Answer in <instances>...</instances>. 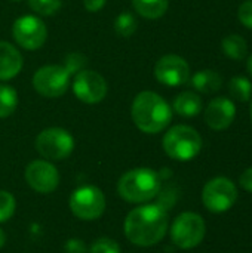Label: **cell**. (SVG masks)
<instances>
[{
    "mask_svg": "<svg viewBox=\"0 0 252 253\" xmlns=\"http://www.w3.org/2000/svg\"><path fill=\"white\" fill-rule=\"evenodd\" d=\"M12 37L22 49L37 50L48 39V28L39 16L24 15L13 22Z\"/></svg>",
    "mask_w": 252,
    "mask_h": 253,
    "instance_id": "10",
    "label": "cell"
},
{
    "mask_svg": "<svg viewBox=\"0 0 252 253\" xmlns=\"http://www.w3.org/2000/svg\"><path fill=\"white\" fill-rule=\"evenodd\" d=\"M206 225L201 215L184 212L178 215L171 225V240L180 249H193L205 237Z\"/></svg>",
    "mask_w": 252,
    "mask_h": 253,
    "instance_id": "5",
    "label": "cell"
},
{
    "mask_svg": "<svg viewBox=\"0 0 252 253\" xmlns=\"http://www.w3.org/2000/svg\"><path fill=\"white\" fill-rule=\"evenodd\" d=\"M25 181L37 193L48 194L56 190L59 184L58 169L48 160H33L25 168Z\"/></svg>",
    "mask_w": 252,
    "mask_h": 253,
    "instance_id": "13",
    "label": "cell"
},
{
    "mask_svg": "<svg viewBox=\"0 0 252 253\" xmlns=\"http://www.w3.org/2000/svg\"><path fill=\"white\" fill-rule=\"evenodd\" d=\"M108 86L105 79L92 70H80L73 80V92L85 104H98L107 95Z\"/></svg>",
    "mask_w": 252,
    "mask_h": 253,
    "instance_id": "11",
    "label": "cell"
},
{
    "mask_svg": "<svg viewBox=\"0 0 252 253\" xmlns=\"http://www.w3.org/2000/svg\"><path fill=\"white\" fill-rule=\"evenodd\" d=\"M238 199L236 185L224 176H218L206 182L202 191V202L205 208L212 213L227 212Z\"/></svg>",
    "mask_w": 252,
    "mask_h": 253,
    "instance_id": "9",
    "label": "cell"
},
{
    "mask_svg": "<svg viewBox=\"0 0 252 253\" xmlns=\"http://www.w3.org/2000/svg\"><path fill=\"white\" fill-rule=\"evenodd\" d=\"M221 47H223V52L229 58L236 59V61L244 59L247 56V52H248V43L239 34H229V36H226L223 39V42H221Z\"/></svg>",
    "mask_w": 252,
    "mask_h": 253,
    "instance_id": "19",
    "label": "cell"
},
{
    "mask_svg": "<svg viewBox=\"0 0 252 253\" xmlns=\"http://www.w3.org/2000/svg\"><path fill=\"white\" fill-rule=\"evenodd\" d=\"M21 52L9 42L0 40V82H7L16 77L22 68Z\"/></svg>",
    "mask_w": 252,
    "mask_h": 253,
    "instance_id": "15",
    "label": "cell"
},
{
    "mask_svg": "<svg viewBox=\"0 0 252 253\" xmlns=\"http://www.w3.org/2000/svg\"><path fill=\"white\" fill-rule=\"evenodd\" d=\"M4 243H6V234L0 230V249L4 246Z\"/></svg>",
    "mask_w": 252,
    "mask_h": 253,
    "instance_id": "31",
    "label": "cell"
},
{
    "mask_svg": "<svg viewBox=\"0 0 252 253\" xmlns=\"http://www.w3.org/2000/svg\"><path fill=\"white\" fill-rule=\"evenodd\" d=\"M105 4V0H83V6L88 12L95 13L98 10H101Z\"/></svg>",
    "mask_w": 252,
    "mask_h": 253,
    "instance_id": "29",
    "label": "cell"
},
{
    "mask_svg": "<svg viewBox=\"0 0 252 253\" xmlns=\"http://www.w3.org/2000/svg\"><path fill=\"white\" fill-rule=\"evenodd\" d=\"M126 239L140 248L162 242L168 231V212L162 205H143L132 209L125 219Z\"/></svg>",
    "mask_w": 252,
    "mask_h": 253,
    "instance_id": "1",
    "label": "cell"
},
{
    "mask_svg": "<svg viewBox=\"0 0 252 253\" xmlns=\"http://www.w3.org/2000/svg\"><path fill=\"white\" fill-rule=\"evenodd\" d=\"M251 122H252V102H251Z\"/></svg>",
    "mask_w": 252,
    "mask_h": 253,
    "instance_id": "33",
    "label": "cell"
},
{
    "mask_svg": "<svg viewBox=\"0 0 252 253\" xmlns=\"http://www.w3.org/2000/svg\"><path fill=\"white\" fill-rule=\"evenodd\" d=\"M70 211L82 221H95L105 211V197L102 191L94 185H85L73 191L70 197Z\"/></svg>",
    "mask_w": 252,
    "mask_h": 253,
    "instance_id": "8",
    "label": "cell"
},
{
    "mask_svg": "<svg viewBox=\"0 0 252 253\" xmlns=\"http://www.w3.org/2000/svg\"><path fill=\"white\" fill-rule=\"evenodd\" d=\"M162 145L168 157L172 160L189 162L201 153L202 138L195 127L187 125H177L165 133Z\"/></svg>",
    "mask_w": 252,
    "mask_h": 253,
    "instance_id": "4",
    "label": "cell"
},
{
    "mask_svg": "<svg viewBox=\"0 0 252 253\" xmlns=\"http://www.w3.org/2000/svg\"><path fill=\"white\" fill-rule=\"evenodd\" d=\"M202 99L198 93L186 90L174 99V111L181 117H195L202 111Z\"/></svg>",
    "mask_w": 252,
    "mask_h": 253,
    "instance_id": "16",
    "label": "cell"
},
{
    "mask_svg": "<svg viewBox=\"0 0 252 253\" xmlns=\"http://www.w3.org/2000/svg\"><path fill=\"white\" fill-rule=\"evenodd\" d=\"M137 27H138L137 18L129 12L120 13L114 21V31L120 37H131L137 31Z\"/></svg>",
    "mask_w": 252,
    "mask_h": 253,
    "instance_id": "22",
    "label": "cell"
},
{
    "mask_svg": "<svg viewBox=\"0 0 252 253\" xmlns=\"http://www.w3.org/2000/svg\"><path fill=\"white\" fill-rule=\"evenodd\" d=\"M236 117V107L226 96L214 98L205 108V122L212 130H226Z\"/></svg>",
    "mask_w": 252,
    "mask_h": 253,
    "instance_id": "14",
    "label": "cell"
},
{
    "mask_svg": "<svg viewBox=\"0 0 252 253\" xmlns=\"http://www.w3.org/2000/svg\"><path fill=\"white\" fill-rule=\"evenodd\" d=\"M15 209H16L15 197L7 191L0 190V224L9 221L13 216Z\"/></svg>",
    "mask_w": 252,
    "mask_h": 253,
    "instance_id": "24",
    "label": "cell"
},
{
    "mask_svg": "<svg viewBox=\"0 0 252 253\" xmlns=\"http://www.w3.org/2000/svg\"><path fill=\"white\" fill-rule=\"evenodd\" d=\"M71 73L65 65H45L33 76L34 90L45 98H59L70 86Z\"/></svg>",
    "mask_w": 252,
    "mask_h": 253,
    "instance_id": "6",
    "label": "cell"
},
{
    "mask_svg": "<svg viewBox=\"0 0 252 253\" xmlns=\"http://www.w3.org/2000/svg\"><path fill=\"white\" fill-rule=\"evenodd\" d=\"M36 150L46 160H64L74 150V138L62 127H49L37 135Z\"/></svg>",
    "mask_w": 252,
    "mask_h": 253,
    "instance_id": "7",
    "label": "cell"
},
{
    "mask_svg": "<svg viewBox=\"0 0 252 253\" xmlns=\"http://www.w3.org/2000/svg\"><path fill=\"white\" fill-rule=\"evenodd\" d=\"M18 107V93L9 84H0V119H6L15 113Z\"/></svg>",
    "mask_w": 252,
    "mask_h": 253,
    "instance_id": "20",
    "label": "cell"
},
{
    "mask_svg": "<svg viewBox=\"0 0 252 253\" xmlns=\"http://www.w3.org/2000/svg\"><path fill=\"white\" fill-rule=\"evenodd\" d=\"M229 92L233 99L239 102H247L252 95V83L247 77L236 76L229 83Z\"/></svg>",
    "mask_w": 252,
    "mask_h": 253,
    "instance_id": "21",
    "label": "cell"
},
{
    "mask_svg": "<svg viewBox=\"0 0 252 253\" xmlns=\"http://www.w3.org/2000/svg\"><path fill=\"white\" fill-rule=\"evenodd\" d=\"M28 4L31 10L37 15L50 16L55 12H58V9L62 4V0H28Z\"/></svg>",
    "mask_w": 252,
    "mask_h": 253,
    "instance_id": "23",
    "label": "cell"
},
{
    "mask_svg": "<svg viewBox=\"0 0 252 253\" xmlns=\"http://www.w3.org/2000/svg\"><path fill=\"white\" fill-rule=\"evenodd\" d=\"M64 65L70 70L71 74H77L80 70L85 68V65H86V58H85L82 53H70V55L65 58Z\"/></svg>",
    "mask_w": 252,
    "mask_h": 253,
    "instance_id": "26",
    "label": "cell"
},
{
    "mask_svg": "<svg viewBox=\"0 0 252 253\" xmlns=\"http://www.w3.org/2000/svg\"><path fill=\"white\" fill-rule=\"evenodd\" d=\"M241 187L247 191L252 193V168L247 169L242 175H241V181H239Z\"/></svg>",
    "mask_w": 252,
    "mask_h": 253,
    "instance_id": "30",
    "label": "cell"
},
{
    "mask_svg": "<svg viewBox=\"0 0 252 253\" xmlns=\"http://www.w3.org/2000/svg\"><path fill=\"white\" fill-rule=\"evenodd\" d=\"M89 253H120V246L113 239L101 237L91 245Z\"/></svg>",
    "mask_w": 252,
    "mask_h": 253,
    "instance_id": "25",
    "label": "cell"
},
{
    "mask_svg": "<svg viewBox=\"0 0 252 253\" xmlns=\"http://www.w3.org/2000/svg\"><path fill=\"white\" fill-rule=\"evenodd\" d=\"M169 0H132V7L147 19H157L168 10Z\"/></svg>",
    "mask_w": 252,
    "mask_h": 253,
    "instance_id": "18",
    "label": "cell"
},
{
    "mask_svg": "<svg viewBox=\"0 0 252 253\" xmlns=\"http://www.w3.org/2000/svg\"><path fill=\"white\" fill-rule=\"evenodd\" d=\"M131 116L135 126L144 133H159L172 120V107L156 92L143 90L132 102Z\"/></svg>",
    "mask_w": 252,
    "mask_h": 253,
    "instance_id": "2",
    "label": "cell"
},
{
    "mask_svg": "<svg viewBox=\"0 0 252 253\" xmlns=\"http://www.w3.org/2000/svg\"><path fill=\"white\" fill-rule=\"evenodd\" d=\"M65 253H86V246L80 239H70L64 245Z\"/></svg>",
    "mask_w": 252,
    "mask_h": 253,
    "instance_id": "28",
    "label": "cell"
},
{
    "mask_svg": "<svg viewBox=\"0 0 252 253\" xmlns=\"http://www.w3.org/2000/svg\"><path fill=\"white\" fill-rule=\"evenodd\" d=\"M154 77L159 83L169 87L183 86L190 79V67L180 55H163L154 65Z\"/></svg>",
    "mask_w": 252,
    "mask_h": 253,
    "instance_id": "12",
    "label": "cell"
},
{
    "mask_svg": "<svg viewBox=\"0 0 252 253\" xmlns=\"http://www.w3.org/2000/svg\"><path fill=\"white\" fill-rule=\"evenodd\" d=\"M223 77L214 70H201L192 77V86L201 93H215L221 89Z\"/></svg>",
    "mask_w": 252,
    "mask_h": 253,
    "instance_id": "17",
    "label": "cell"
},
{
    "mask_svg": "<svg viewBox=\"0 0 252 253\" xmlns=\"http://www.w3.org/2000/svg\"><path fill=\"white\" fill-rule=\"evenodd\" d=\"M160 193V176L149 168H137L123 173L117 182V194L128 203H146Z\"/></svg>",
    "mask_w": 252,
    "mask_h": 253,
    "instance_id": "3",
    "label": "cell"
},
{
    "mask_svg": "<svg viewBox=\"0 0 252 253\" xmlns=\"http://www.w3.org/2000/svg\"><path fill=\"white\" fill-rule=\"evenodd\" d=\"M238 18L239 21L247 27L252 30V0H245L238 10Z\"/></svg>",
    "mask_w": 252,
    "mask_h": 253,
    "instance_id": "27",
    "label": "cell"
},
{
    "mask_svg": "<svg viewBox=\"0 0 252 253\" xmlns=\"http://www.w3.org/2000/svg\"><path fill=\"white\" fill-rule=\"evenodd\" d=\"M248 71H250V74L252 76V55L250 56V59H248Z\"/></svg>",
    "mask_w": 252,
    "mask_h": 253,
    "instance_id": "32",
    "label": "cell"
},
{
    "mask_svg": "<svg viewBox=\"0 0 252 253\" xmlns=\"http://www.w3.org/2000/svg\"><path fill=\"white\" fill-rule=\"evenodd\" d=\"M12 1H21V0H12Z\"/></svg>",
    "mask_w": 252,
    "mask_h": 253,
    "instance_id": "34",
    "label": "cell"
}]
</instances>
